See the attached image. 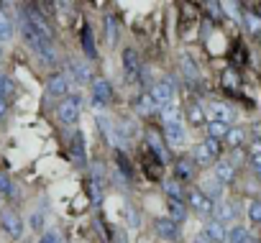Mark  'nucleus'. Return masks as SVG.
<instances>
[{
  "mask_svg": "<svg viewBox=\"0 0 261 243\" xmlns=\"http://www.w3.org/2000/svg\"><path fill=\"white\" fill-rule=\"evenodd\" d=\"M80 113H82V97L80 95L64 97L59 102V107H57V115H59V120H62L64 126H74L77 120H80Z\"/></svg>",
  "mask_w": 261,
  "mask_h": 243,
  "instance_id": "1",
  "label": "nucleus"
},
{
  "mask_svg": "<svg viewBox=\"0 0 261 243\" xmlns=\"http://www.w3.org/2000/svg\"><path fill=\"white\" fill-rule=\"evenodd\" d=\"M192 161L195 164H202V167H207V164H218L220 159V141H213V139H205L202 144H197L195 146V151H192Z\"/></svg>",
  "mask_w": 261,
  "mask_h": 243,
  "instance_id": "2",
  "label": "nucleus"
},
{
  "mask_svg": "<svg viewBox=\"0 0 261 243\" xmlns=\"http://www.w3.org/2000/svg\"><path fill=\"white\" fill-rule=\"evenodd\" d=\"M149 97H151L154 107H159V110L167 107L169 102H174V85H172V79H159V82L151 87Z\"/></svg>",
  "mask_w": 261,
  "mask_h": 243,
  "instance_id": "3",
  "label": "nucleus"
},
{
  "mask_svg": "<svg viewBox=\"0 0 261 243\" xmlns=\"http://www.w3.org/2000/svg\"><path fill=\"white\" fill-rule=\"evenodd\" d=\"M187 200H190V205H192L200 215H213V212H215V202H213L202 190H190V192H187Z\"/></svg>",
  "mask_w": 261,
  "mask_h": 243,
  "instance_id": "4",
  "label": "nucleus"
},
{
  "mask_svg": "<svg viewBox=\"0 0 261 243\" xmlns=\"http://www.w3.org/2000/svg\"><path fill=\"white\" fill-rule=\"evenodd\" d=\"M139 74H141V59H139V54L134 49H125L123 51V77L128 82H134Z\"/></svg>",
  "mask_w": 261,
  "mask_h": 243,
  "instance_id": "5",
  "label": "nucleus"
},
{
  "mask_svg": "<svg viewBox=\"0 0 261 243\" xmlns=\"http://www.w3.org/2000/svg\"><path fill=\"white\" fill-rule=\"evenodd\" d=\"M164 136H167V144H169L172 149H182V146H185V139H187V133H185V126H182V120H177V123H169V126H164Z\"/></svg>",
  "mask_w": 261,
  "mask_h": 243,
  "instance_id": "6",
  "label": "nucleus"
},
{
  "mask_svg": "<svg viewBox=\"0 0 261 243\" xmlns=\"http://www.w3.org/2000/svg\"><path fill=\"white\" fill-rule=\"evenodd\" d=\"M46 95H49V97H62V95H67V97H69V79H67V74H51L49 82H46Z\"/></svg>",
  "mask_w": 261,
  "mask_h": 243,
  "instance_id": "7",
  "label": "nucleus"
},
{
  "mask_svg": "<svg viewBox=\"0 0 261 243\" xmlns=\"http://www.w3.org/2000/svg\"><path fill=\"white\" fill-rule=\"evenodd\" d=\"M0 220H3V228H6V233H8L11 238H21V235H23V220L18 218V212L6 210Z\"/></svg>",
  "mask_w": 261,
  "mask_h": 243,
  "instance_id": "8",
  "label": "nucleus"
},
{
  "mask_svg": "<svg viewBox=\"0 0 261 243\" xmlns=\"http://www.w3.org/2000/svg\"><path fill=\"white\" fill-rule=\"evenodd\" d=\"M26 23L41 36V39H46V41H51V26L41 18V13H36V11H29L26 13Z\"/></svg>",
  "mask_w": 261,
  "mask_h": 243,
  "instance_id": "9",
  "label": "nucleus"
},
{
  "mask_svg": "<svg viewBox=\"0 0 261 243\" xmlns=\"http://www.w3.org/2000/svg\"><path fill=\"white\" fill-rule=\"evenodd\" d=\"M213 177H215L223 187H225V184H230V182H233V177H236V167H233V161H228V159L218 161V164H215Z\"/></svg>",
  "mask_w": 261,
  "mask_h": 243,
  "instance_id": "10",
  "label": "nucleus"
},
{
  "mask_svg": "<svg viewBox=\"0 0 261 243\" xmlns=\"http://www.w3.org/2000/svg\"><path fill=\"white\" fill-rule=\"evenodd\" d=\"M110 95H113V87H110L108 79H95L92 82V100H95V105H105L110 100Z\"/></svg>",
  "mask_w": 261,
  "mask_h": 243,
  "instance_id": "11",
  "label": "nucleus"
},
{
  "mask_svg": "<svg viewBox=\"0 0 261 243\" xmlns=\"http://www.w3.org/2000/svg\"><path fill=\"white\" fill-rule=\"evenodd\" d=\"M205 235H207L213 243L228 240V230H225V225H223L220 220H207V223H205Z\"/></svg>",
  "mask_w": 261,
  "mask_h": 243,
  "instance_id": "12",
  "label": "nucleus"
},
{
  "mask_svg": "<svg viewBox=\"0 0 261 243\" xmlns=\"http://www.w3.org/2000/svg\"><path fill=\"white\" fill-rule=\"evenodd\" d=\"M210 115H213V120H218V123H230V120L236 118L233 107L225 105V102H213L210 105Z\"/></svg>",
  "mask_w": 261,
  "mask_h": 243,
  "instance_id": "13",
  "label": "nucleus"
},
{
  "mask_svg": "<svg viewBox=\"0 0 261 243\" xmlns=\"http://www.w3.org/2000/svg\"><path fill=\"white\" fill-rule=\"evenodd\" d=\"M146 141L149 146L154 149V154L159 156V161H169V151H167V144L162 141V136L156 131H146Z\"/></svg>",
  "mask_w": 261,
  "mask_h": 243,
  "instance_id": "14",
  "label": "nucleus"
},
{
  "mask_svg": "<svg viewBox=\"0 0 261 243\" xmlns=\"http://www.w3.org/2000/svg\"><path fill=\"white\" fill-rule=\"evenodd\" d=\"M156 233H159L162 238H167V240H174V238L179 235V225H177L172 218H159V220H156Z\"/></svg>",
  "mask_w": 261,
  "mask_h": 243,
  "instance_id": "15",
  "label": "nucleus"
},
{
  "mask_svg": "<svg viewBox=\"0 0 261 243\" xmlns=\"http://www.w3.org/2000/svg\"><path fill=\"white\" fill-rule=\"evenodd\" d=\"M228 243H256V238L246 225H233L228 230Z\"/></svg>",
  "mask_w": 261,
  "mask_h": 243,
  "instance_id": "16",
  "label": "nucleus"
},
{
  "mask_svg": "<svg viewBox=\"0 0 261 243\" xmlns=\"http://www.w3.org/2000/svg\"><path fill=\"white\" fill-rule=\"evenodd\" d=\"M238 215V207L233 205V202H228V200H223V202H218L215 205V218L225 225V220H233Z\"/></svg>",
  "mask_w": 261,
  "mask_h": 243,
  "instance_id": "17",
  "label": "nucleus"
},
{
  "mask_svg": "<svg viewBox=\"0 0 261 243\" xmlns=\"http://www.w3.org/2000/svg\"><path fill=\"white\" fill-rule=\"evenodd\" d=\"M228 131H230L228 123H218V120H210L207 123V139H213V141H225Z\"/></svg>",
  "mask_w": 261,
  "mask_h": 243,
  "instance_id": "18",
  "label": "nucleus"
},
{
  "mask_svg": "<svg viewBox=\"0 0 261 243\" xmlns=\"http://www.w3.org/2000/svg\"><path fill=\"white\" fill-rule=\"evenodd\" d=\"M11 39H13V21L0 8V41H11Z\"/></svg>",
  "mask_w": 261,
  "mask_h": 243,
  "instance_id": "19",
  "label": "nucleus"
},
{
  "mask_svg": "<svg viewBox=\"0 0 261 243\" xmlns=\"http://www.w3.org/2000/svg\"><path fill=\"white\" fill-rule=\"evenodd\" d=\"M177 120H182V115H179V105H177V100H174V102H169L167 107H162V123L169 126V123H177Z\"/></svg>",
  "mask_w": 261,
  "mask_h": 243,
  "instance_id": "20",
  "label": "nucleus"
},
{
  "mask_svg": "<svg viewBox=\"0 0 261 243\" xmlns=\"http://www.w3.org/2000/svg\"><path fill=\"white\" fill-rule=\"evenodd\" d=\"M69 69H72V74H74V79L80 82V85H85V82H90V67L85 64V62H69Z\"/></svg>",
  "mask_w": 261,
  "mask_h": 243,
  "instance_id": "21",
  "label": "nucleus"
},
{
  "mask_svg": "<svg viewBox=\"0 0 261 243\" xmlns=\"http://www.w3.org/2000/svg\"><path fill=\"white\" fill-rule=\"evenodd\" d=\"M167 210H169V218H172L177 225L187 218V210H185V205H182L179 200H169V202H167Z\"/></svg>",
  "mask_w": 261,
  "mask_h": 243,
  "instance_id": "22",
  "label": "nucleus"
},
{
  "mask_svg": "<svg viewBox=\"0 0 261 243\" xmlns=\"http://www.w3.org/2000/svg\"><path fill=\"white\" fill-rule=\"evenodd\" d=\"M243 26H246L248 34L261 36V18H258L256 13H243Z\"/></svg>",
  "mask_w": 261,
  "mask_h": 243,
  "instance_id": "23",
  "label": "nucleus"
},
{
  "mask_svg": "<svg viewBox=\"0 0 261 243\" xmlns=\"http://www.w3.org/2000/svg\"><path fill=\"white\" fill-rule=\"evenodd\" d=\"M248 161H251L253 172H256V174H261V144H258V141H256V144H251V151H248Z\"/></svg>",
  "mask_w": 261,
  "mask_h": 243,
  "instance_id": "24",
  "label": "nucleus"
},
{
  "mask_svg": "<svg viewBox=\"0 0 261 243\" xmlns=\"http://www.w3.org/2000/svg\"><path fill=\"white\" fill-rule=\"evenodd\" d=\"M177 174H179V179H190V177L195 174V161L179 159V161H177Z\"/></svg>",
  "mask_w": 261,
  "mask_h": 243,
  "instance_id": "25",
  "label": "nucleus"
},
{
  "mask_svg": "<svg viewBox=\"0 0 261 243\" xmlns=\"http://www.w3.org/2000/svg\"><path fill=\"white\" fill-rule=\"evenodd\" d=\"M162 187H164V192L169 195V200H179V202H182V187H179V182H174V179H167Z\"/></svg>",
  "mask_w": 261,
  "mask_h": 243,
  "instance_id": "26",
  "label": "nucleus"
},
{
  "mask_svg": "<svg viewBox=\"0 0 261 243\" xmlns=\"http://www.w3.org/2000/svg\"><path fill=\"white\" fill-rule=\"evenodd\" d=\"M225 141H228L230 146H241V144L246 141V131H243V128H230L228 136H225Z\"/></svg>",
  "mask_w": 261,
  "mask_h": 243,
  "instance_id": "27",
  "label": "nucleus"
},
{
  "mask_svg": "<svg viewBox=\"0 0 261 243\" xmlns=\"http://www.w3.org/2000/svg\"><path fill=\"white\" fill-rule=\"evenodd\" d=\"M202 192H205L207 197H210V195H223V184H220L215 177H210V179L202 184Z\"/></svg>",
  "mask_w": 261,
  "mask_h": 243,
  "instance_id": "28",
  "label": "nucleus"
},
{
  "mask_svg": "<svg viewBox=\"0 0 261 243\" xmlns=\"http://www.w3.org/2000/svg\"><path fill=\"white\" fill-rule=\"evenodd\" d=\"M248 218L253 223H261V200H251L248 202Z\"/></svg>",
  "mask_w": 261,
  "mask_h": 243,
  "instance_id": "29",
  "label": "nucleus"
},
{
  "mask_svg": "<svg viewBox=\"0 0 261 243\" xmlns=\"http://www.w3.org/2000/svg\"><path fill=\"white\" fill-rule=\"evenodd\" d=\"M11 95H13V82L6 79V77H0V100H6V102H8Z\"/></svg>",
  "mask_w": 261,
  "mask_h": 243,
  "instance_id": "30",
  "label": "nucleus"
},
{
  "mask_svg": "<svg viewBox=\"0 0 261 243\" xmlns=\"http://www.w3.org/2000/svg\"><path fill=\"white\" fill-rule=\"evenodd\" d=\"M190 120H192V123H197V126L205 123V110H202L200 105H192V107H190Z\"/></svg>",
  "mask_w": 261,
  "mask_h": 243,
  "instance_id": "31",
  "label": "nucleus"
},
{
  "mask_svg": "<svg viewBox=\"0 0 261 243\" xmlns=\"http://www.w3.org/2000/svg\"><path fill=\"white\" fill-rule=\"evenodd\" d=\"M85 51H87V57H95V44H92V36H90V31H85Z\"/></svg>",
  "mask_w": 261,
  "mask_h": 243,
  "instance_id": "32",
  "label": "nucleus"
},
{
  "mask_svg": "<svg viewBox=\"0 0 261 243\" xmlns=\"http://www.w3.org/2000/svg\"><path fill=\"white\" fill-rule=\"evenodd\" d=\"M39 243H59V233L57 230H49V233H44L41 235V240Z\"/></svg>",
  "mask_w": 261,
  "mask_h": 243,
  "instance_id": "33",
  "label": "nucleus"
},
{
  "mask_svg": "<svg viewBox=\"0 0 261 243\" xmlns=\"http://www.w3.org/2000/svg\"><path fill=\"white\" fill-rule=\"evenodd\" d=\"M11 190H13L11 179H8L6 174H0V192H6V195H11Z\"/></svg>",
  "mask_w": 261,
  "mask_h": 243,
  "instance_id": "34",
  "label": "nucleus"
},
{
  "mask_svg": "<svg viewBox=\"0 0 261 243\" xmlns=\"http://www.w3.org/2000/svg\"><path fill=\"white\" fill-rule=\"evenodd\" d=\"M108 41H115V18L108 16Z\"/></svg>",
  "mask_w": 261,
  "mask_h": 243,
  "instance_id": "35",
  "label": "nucleus"
},
{
  "mask_svg": "<svg viewBox=\"0 0 261 243\" xmlns=\"http://www.w3.org/2000/svg\"><path fill=\"white\" fill-rule=\"evenodd\" d=\"M192 243H213V240H210L205 233H200V235H195V240H192Z\"/></svg>",
  "mask_w": 261,
  "mask_h": 243,
  "instance_id": "36",
  "label": "nucleus"
},
{
  "mask_svg": "<svg viewBox=\"0 0 261 243\" xmlns=\"http://www.w3.org/2000/svg\"><path fill=\"white\" fill-rule=\"evenodd\" d=\"M6 113H8V102H6V100H0V120L6 118Z\"/></svg>",
  "mask_w": 261,
  "mask_h": 243,
  "instance_id": "37",
  "label": "nucleus"
},
{
  "mask_svg": "<svg viewBox=\"0 0 261 243\" xmlns=\"http://www.w3.org/2000/svg\"><path fill=\"white\" fill-rule=\"evenodd\" d=\"M31 223H34V228H41V225H44V218H41V215H34Z\"/></svg>",
  "mask_w": 261,
  "mask_h": 243,
  "instance_id": "38",
  "label": "nucleus"
}]
</instances>
